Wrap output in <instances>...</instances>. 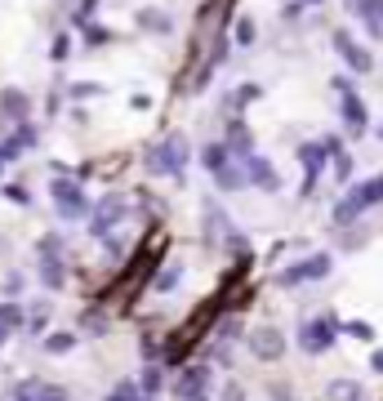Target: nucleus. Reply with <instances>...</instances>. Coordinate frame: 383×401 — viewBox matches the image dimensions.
<instances>
[{
	"label": "nucleus",
	"instance_id": "nucleus-19",
	"mask_svg": "<svg viewBox=\"0 0 383 401\" xmlns=\"http://www.w3.org/2000/svg\"><path fill=\"white\" fill-rule=\"evenodd\" d=\"M330 401H361V384H352V379H334V384H330Z\"/></svg>",
	"mask_w": 383,
	"mask_h": 401
},
{
	"label": "nucleus",
	"instance_id": "nucleus-29",
	"mask_svg": "<svg viewBox=\"0 0 383 401\" xmlns=\"http://www.w3.org/2000/svg\"><path fill=\"white\" fill-rule=\"evenodd\" d=\"M236 41H241V45H250V41H254V22H250V18H241V22H236Z\"/></svg>",
	"mask_w": 383,
	"mask_h": 401
},
{
	"label": "nucleus",
	"instance_id": "nucleus-3",
	"mask_svg": "<svg viewBox=\"0 0 383 401\" xmlns=\"http://www.w3.org/2000/svg\"><path fill=\"white\" fill-rule=\"evenodd\" d=\"M50 197L58 201V214L63 218H85V192H80L76 183H67V178H58V183H50Z\"/></svg>",
	"mask_w": 383,
	"mask_h": 401
},
{
	"label": "nucleus",
	"instance_id": "nucleus-41",
	"mask_svg": "<svg viewBox=\"0 0 383 401\" xmlns=\"http://www.w3.org/2000/svg\"><path fill=\"white\" fill-rule=\"evenodd\" d=\"M0 161H5V156H0Z\"/></svg>",
	"mask_w": 383,
	"mask_h": 401
},
{
	"label": "nucleus",
	"instance_id": "nucleus-21",
	"mask_svg": "<svg viewBox=\"0 0 383 401\" xmlns=\"http://www.w3.org/2000/svg\"><path fill=\"white\" fill-rule=\"evenodd\" d=\"M356 197H361V205H379V201H383V174L370 178L366 188H356Z\"/></svg>",
	"mask_w": 383,
	"mask_h": 401
},
{
	"label": "nucleus",
	"instance_id": "nucleus-12",
	"mask_svg": "<svg viewBox=\"0 0 383 401\" xmlns=\"http://www.w3.org/2000/svg\"><path fill=\"white\" fill-rule=\"evenodd\" d=\"M0 112L22 125V120H27V112H31V99H27L22 90H5V94H0Z\"/></svg>",
	"mask_w": 383,
	"mask_h": 401
},
{
	"label": "nucleus",
	"instance_id": "nucleus-36",
	"mask_svg": "<svg viewBox=\"0 0 383 401\" xmlns=\"http://www.w3.org/2000/svg\"><path fill=\"white\" fill-rule=\"evenodd\" d=\"M370 5H375V0H348V9H352V14H366Z\"/></svg>",
	"mask_w": 383,
	"mask_h": 401
},
{
	"label": "nucleus",
	"instance_id": "nucleus-5",
	"mask_svg": "<svg viewBox=\"0 0 383 401\" xmlns=\"http://www.w3.org/2000/svg\"><path fill=\"white\" fill-rule=\"evenodd\" d=\"M330 272V254H312V259L303 263H290L281 272V286H298V281H321V276Z\"/></svg>",
	"mask_w": 383,
	"mask_h": 401
},
{
	"label": "nucleus",
	"instance_id": "nucleus-25",
	"mask_svg": "<svg viewBox=\"0 0 383 401\" xmlns=\"http://www.w3.org/2000/svg\"><path fill=\"white\" fill-rule=\"evenodd\" d=\"M330 156H334V174H339V178H348V174H352V156L343 152V148H339V152H330Z\"/></svg>",
	"mask_w": 383,
	"mask_h": 401
},
{
	"label": "nucleus",
	"instance_id": "nucleus-13",
	"mask_svg": "<svg viewBox=\"0 0 383 401\" xmlns=\"http://www.w3.org/2000/svg\"><path fill=\"white\" fill-rule=\"evenodd\" d=\"M343 125H348V134H366V107L356 94H343Z\"/></svg>",
	"mask_w": 383,
	"mask_h": 401
},
{
	"label": "nucleus",
	"instance_id": "nucleus-24",
	"mask_svg": "<svg viewBox=\"0 0 383 401\" xmlns=\"http://www.w3.org/2000/svg\"><path fill=\"white\" fill-rule=\"evenodd\" d=\"M45 348H50V352H71V348H76V335H50V339H45Z\"/></svg>",
	"mask_w": 383,
	"mask_h": 401
},
{
	"label": "nucleus",
	"instance_id": "nucleus-15",
	"mask_svg": "<svg viewBox=\"0 0 383 401\" xmlns=\"http://www.w3.org/2000/svg\"><path fill=\"white\" fill-rule=\"evenodd\" d=\"M214 178H219V188H223V192H236V188H245V169L236 165V161H223V165H214Z\"/></svg>",
	"mask_w": 383,
	"mask_h": 401
},
{
	"label": "nucleus",
	"instance_id": "nucleus-37",
	"mask_svg": "<svg viewBox=\"0 0 383 401\" xmlns=\"http://www.w3.org/2000/svg\"><path fill=\"white\" fill-rule=\"evenodd\" d=\"M370 366H375V374H383V352H375V357H370Z\"/></svg>",
	"mask_w": 383,
	"mask_h": 401
},
{
	"label": "nucleus",
	"instance_id": "nucleus-33",
	"mask_svg": "<svg viewBox=\"0 0 383 401\" xmlns=\"http://www.w3.org/2000/svg\"><path fill=\"white\" fill-rule=\"evenodd\" d=\"M241 397H245L241 384H227V388H223V401H241Z\"/></svg>",
	"mask_w": 383,
	"mask_h": 401
},
{
	"label": "nucleus",
	"instance_id": "nucleus-35",
	"mask_svg": "<svg viewBox=\"0 0 383 401\" xmlns=\"http://www.w3.org/2000/svg\"><path fill=\"white\" fill-rule=\"evenodd\" d=\"M103 241H107V254H112V259H121V254H125V250H121V241H116V237H103Z\"/></svg>",
	"mask_w": 383,
	"mask_h": 401
},
{
	"label": "nucleus",
	"instance_id": "nucleus-4",
	"mask_svg": "<svg viewBox=\"0 0 383 401\" xmlns=\"http://www.w3.org/2000/svg\"><path fill=\"white\" fill-rule=\"evenodd\" d=\"M125 214V201H121V192H112V197H103L99 205H94V214H89V232L94 237H107L112 232V223Z\"/></svg>",
	"mask_w": 383,
	"mask_h": 401
},
{
	"label": "nucleus",
	"instance_id": "nucleus-16",
	"mask_svg": "<svg viewBox=\"0 0 383 401\" xmlns=\"http://www.w3.org/2000/svg\"><path fill=\"white\" fill-rule=\"evenodd\" d=\"M227 152H236V156H250V129H245V120H227Z\"/></svg>",
	"mask_w": 383,
	"mask_h": 401
},
{
	"label": "nucleus",
	"instance_id": "nucleus-14",
	"mask_svg": "<svg viewBox=\"0 0 383 401\" xmlns=\"http://www.w3.org/2000/svg\"><path fill=\"white\" fill-rule=\"evenodd\" d=\"M361 210H366V205H361V197H356V192H348V197H343V201L330 210V218H334V227H348L352 218L361 214Z\"/></svg>",
	"mask_w": 383,
	"mask_h": 401
},
{
	"label": "nucleus",
	"instance_id": "nucleus-26",
	"mask_svg": "<svg viewBox=\"0 0 383 401\" xmlns=\"http://www.w3.org/2000/svg\"><path fill=\"white\" fill-rule=\"evenodd\" d=\"M236 335H241V321H236V317H227V321L219 325V339H223V344H232Z\"/></svg>",
	"mask_w": 383,
	"mask_h": 401
},
{
	"label": "nucleus",
	"instance_id": "nucleus-28",
	"mask_svg": "<svg viewBox=\"0 0 383 401\" xmlns=\"http://www.w3.org/2000/svg\"><path fill=\"white\" fill-rule=\"evenodd\" d=\"M227 161V148H219V143H214V148H205V165L214 169V165H223Z\"/></svg>",
	"mask_w": 383,
	"mask_h": 401
},
{
	"label": "nucleus",
	"instance_id": "nucleus-18",
	"mask_svg": "<svg viewBox=\"0 0 383 401\" xmlns=\"http://www.w3.org/2000/svg\"><path fill=\"white\" fill-rule=\"evenodd\" d=\"M31 143H36V129L27 125V120H22V125H18V134H14V139H9V148L0 152V156H18L22 148H31Z\"/></svg>",
	"mask_w": 383,
	"mask_h": 401
},
{
	"label": "nucleus",
	"instance_id": "nucleus-7",
	"mask_svg": "<svg viewBox=\"0 0 383 401\" xmlns=\"http://www.w3.org/2000/svg\"><path fill=\"white\" fill-rule=\"evenodd\" d=\"M9 401H67V393L58 384H41V379H27L18 384L14 393H9Z\"/></svg>",
	"mask_w": 383,
	"mask_h": 401
},
{
	"label": "nucleus",
	"instance_id": "nucleus-22",
	"mask_svg": "<svg viewBox=\"0 0 383 401\" xmlns=\"http://www.w3.org/2000/svg\"><path fill=\"white\" fill-rule=\"evenodd\" d=\"M5 325H14V330L22 325V308H18V303H0V330H5Z\"/></svg>",
	"mask_w": 383,
	"mask_h": 401
},
{
	"label": "nucleus",
	"instance_id": "nucleus-2",
	"mask_svg": "<svg viewBox=\"0 0 383 401\" xmlns=\"http://www.w3.org/2000/svg\"><path fill=\"white\" fill-rule=\"evenodd\" d=\"M334 335H339V321H334V317H317V321H308L303 330H298V348H303V352H326L334 344Z\"/></svg>",
	"mask_w": 383,
	"mask_h": 401
},
{
	"label": "nucleus",
	"instance_id": "nucleus-31",
	"mask_svg": "<svg viewBox=\"0 0 383 401\" xmlns=\"http://www.w3.org/2000/svg\"><path fill=\"white\" fill-rule=\"evenodd\" d=\"M143 388H147V393H157V388H161V370H157V366L143 370Z\"/></svg>",
	"mask_w": 383,
	"mask_h": 401
},
{
	"label": "nucleus",
	"instance_id": "nucleus-39",
	"mask_svg": "<svg viewBox=\"0 0 383 401\" xmlns=\"http://www.w3.org/2000/svg\"><path fill=\"white\" fill-rule=\"evenodd\" d=\"M298 5H321V0H298Z\"/></svg>",
	"mask_w": 383,
	"mask_h": 401
},
{
	"label": "nucleus",
	"instance_id": "nucleus-11",
	"mask_svg": "<svg viewBox=\"0 0 383 401\" xmlns=\"http://www.w3.org/2000/svg\"><path fill=\"white\" fill-rule=\"evenodd\" d=\"M298 161H303V169H308V178H303V192H312L317 174H321V161H326L321 143H303V148H298Z\"/></svg>",
	"mask_w": 383,
	"mask_h": 401
},
{
	"label": "nucleus",
	"instance_id": "nucleus-38",
	"mask_svg": "<svg viewBox=\"0 0 383 401\" xmlns=\"http://www.w3.org/2000/svg\"><path fill=\"white\" fill-rule=\"evenodd\" d=\"M183 401H205V393H192V397H183Z\"/></svg>",
	"mask_w": 383,
	"mask_h": 401
},
{
	"label": "nucleus",
	"instance_id": "nucleus-8",
	"mask_svg": "<svg viewBox=\"0 0 383 401\" xmlns=\"http://www.w3.org/2000/svg\"><path fill=\"white\" fill-rule=\"evenodd\" d=\"M334 50H339L343 58H348V67H352V71H370V67H375V58H370V50H361V45H356L348 31H334Z\"/></svg>",
	"mask_w": 383,
	"mask_h": 401
},
{
	"label": "nucleus",
	"instance_id": "nucleus-17",
	"mask_svg": "<svg viewBox=\"0 0 383 401\" xmlns=\"http://www.w3.org/2000/svg\"><path fill=\"white\" fill-rule=\"evenodd\" d=\"M41 281H45V286H50V290H58V286H63V281H67V272H63V263H58V259H54V254H50V259H45V263H41Z\"/></svg>",
	"mask_w": 383,
	"mask_h": 401
},
{
	"label": "nucleus",
	"instance_id": "nucleus-6",
	"mask_svg": "<svg viewBox=\"0 0 383 401\" xmlns=\"http://www.w3.org/2000/svg\"><path fill=\"white\" fill-rule=\"evenodd\" d=\"M250 352L263 357V361H281L285 357V335L272 330V325H259V330L250 335Z\"/></svg>",
	"mask_w": 383,
	"mask_h": 401
},
{
	"label": "nucleus",
	"instance_id": "nucleus-34",
	"mask_svg": "<svg viewBox=\"0 0 383 401\" xmlns=\"http://www.w3.org/2000/svg\"><path fill=\"white\" fill-rule=\"evenodd\" d=\"M18 290H22V276H18V272L5 276V295H18Z\"/></svg>",
	"mask_w": 383,
	"mask_h": 401
},
{
	"label": "nucleus",
	"instance_id": "nucleus-32",
	"mask_svg": "<svg viewBox=\"0 0 383 401\" xmlns=\"http://www.w3.org/2000/svg\"><path fill=\"white\" fill-rule=\"evenodd\" d=\"M138 393H134V384H121V388H116V393L112 397H107V401H134Z\"/></svg>",
	"mask_w": 383,
	"mask_h": 401
},
{
	"label": "nucleus",
	"instance_id": "nucleus-23",
	"mask_svg": "<svg viewBox=\"0 0 383 401\" xmlns=\"http://www.w3.org/2000/svg\"><path fill=\"white\" fill-rule=\"evenodd\" d=\"M178 276H183V267H178V263H170V267L161 272V281H157V295H165V290H174V281H178Z\"/></svg>",
	"mask_w": 383,
	"mask_h": 401
},
{
	"label": "nucleus",
	"instance_id": "nucleus-9",
	"mask_svg": "<svg viewBox=\"0 0 383 401\" xmlns=\"http://www.w3.org/2000/svg\"><path fill=\"white\" fill-rule=\"evenodd\" d=\"M245 178H250V183H259L263 192H277L281 188V174L272 169V161H263V156H245Z\"/></svg>",
	"mask_w": 383,
	"mask_h": 401
},
{
	"label": "nucleus",
	"instance_id": "nucleus-30",
	"mask_svg": "<svg viewBox=\"0 0 383 401\" xmlns=\"http://www.w3.org/2000/svg\"><path fill=\"white\" fill-rule=\"evenodd\" d=\"M250 99H259V85H245V90H236V94H232V107H241V103H250Z\"/></svg>",
	"mask_w": 383,
	"mask_h": 401
},
{
	"label": "nucleus",
	"instance_id": "nucleus-10",
	"mask_svg": "<svg viewBox=\"0 0 383 401\" xmlns=\"http://www.w3.org/2000/svg\"><path fill=\"white\" fill-rule=\"evenodd\" d=\"M205 384H210V366H187L183 379L174 384V393H178V401H183V397H192V393H205Z\"/></svg>",
	"mask_w": 383,
	"mask_h": 401
},
{
	"label": "nucleus",
	"instance_id": "nucleus-27",
	"mask_svg": "<svg viewBox=\"0 0 383 401\" xmlns=\"http://www.w3.org/2000/svg\"><path fill=\"white\" fill-rule=\"evenodd\" d=\"M348 335H352V339H361V344H370V339H375L370 321H352V325H348Z\"/></svg>",
	"mask_w": 383,
	"mask_h": 401
},
{
	"label": "nucleus",
	"instance_id": "nucleus-1",
	"mask_svg": "<svg viewBox=\"0 0 383 401\" xmlns=\"http://www.w3.org/2000/svg\"><path fill=\"white\" fill-rule=\"evenodd\" d=\"M183 161H187V139H183V134H170V139L147 156V169H152V174H178Z\"/></svg>",
	"mask_w": 383,
	"mask_h": 401
},
{
	"label": "nucleus",
	"instance_id": "nucleus-40",
	"mask_svg": "<svg viewBox=\"0 0 383 401\" xmlns=\"http://www.w3.org/2000/svg\"><path fill=\"white\" fill-rule=\"evenodd\" d=\"M0 339H5V330H0Z\"/></svg>",
	"mask_w": 383,
	"mask_h": 401
},
{
	"label": "nucleus",
	"instance_id": "nucleus-20",
	"mask_svg": "<svg viewBox=\"0 0 383 401\" xmlns=\"http://www.w3.org/2000/svg\"><path fill=\"white\" fill-rule=\"evenodd\" d=\"M138 22H143L147 31H174L170 14H157V9H143V14H138Z\"/></svg>",
	"mask_w": 383,
	"mask_h": 401
}]
</instances>
